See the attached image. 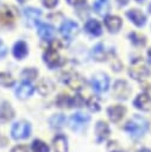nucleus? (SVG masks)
I'll return each instance as SVG.
<instances>
[{"label": "nucleus", "mask_w": 151, "mask_h": 152, "mask_svg": "<svg viewBox=\"0 0 151 152\" xmlns=\"http://www.w3.org/2000/svg\"><path fill=\"white\" fill-rule=\"evenodd\" d=\"M147 128H149L147 120L140 115H134L125 125V131L128 132L133 138L141 137L147 131Z\"/></svg>", "instance_id": "obj_1"}, {"label": "nucleus", "mask_w": 151, "mask_h": 152, "mask_svg": "<svg viewBox=\"0 0 151 152\" xmlns=\"http://www.w3.org/2000/svg\"><path fill=\"white\" fill-rule=\"evenodd\" d=\"M58 46H59V43L55 42L50 44V46L44 52V62L49 65V68H56L63 64V58L58 52Z\"/></svg>", "instance_id": "obj_2"}, {"label": "nucleus", "mask_w": 151, "mask_h": 152, "mask_svg": "<svg viewBox=\"0 0 151 152\" xmlns=\"http://www.w3.org/2000/svg\"><path fill=\"white\" fill-rule=\"evenodd\" d=\"M30 133H31V125L25 120L17 121L11 129V135L15 140L26 139L30 137Z\"/></svg>", "instance_id": "obj_3"}, {"label": "nucleus", "mask_w": 151, "mask_h": 152, "mask_svg": "<svg viewBox=\"0 0 151 152\" xmlns=\"http://www.w3.org/2000/svg\"><path fill=\"white\" fill-rule=\"evenodd\" d=\"M128 72L134 80H141L149 75V69L141 58H137L132 62Z\"/></svg>", "instance_id": "obj_4"}, {"label": "nucleus", "mask_w": 151, "mask_h": 152, "mask_svg": "<svg viewBox=\"0 0 151 152\" xmlns=\"http://www.w3.org/2000/svg\"><path fill=\"white\" fill-rule=\"evenodd\" d=\"M89 120H90L89 115H86V114L78 112V113H75V114H73L70 116V119H69V126H70V128L73 131L78 132V131H82L88 125Z\"/></svg>", "instance_id": "obj_5"}, {"label": "nucleus", "mask_w": 151, "mask_h": 152, "mask_svg": "<svg viewBox=\"0 0 151 152\" xmlns=\"http://www.w3.org/2000/svg\"><path fill=\"white\" fill-rule=\"evenodd\" d=\"M92 86H93V89L96 93H103L109 87V78L106 74L97 72L92 78Z\"/></svg>", "instance_id": "obj_6"}, {"label": "nucleus", "mask_w": 151, "mask_h": 152, "mask_svg": "<svg viewBox=\"0 0 151 152\" xmlns=\"http://www.w3.org/2000/svg\"><path fill=\"white\" fill-rule=\"evenodd\" d=\"M63 81L68 87H70L74 90H81L83 88V86H84L83 77L77 72H68V74H65V77H64Z\"/></svg>", "instance_id": "obj_7"}, {"label": "nucleus", "mask_w": 151, "mask_h": 152, "mask_svg": "<svg viewBox=\"0 0 151 152\" xmlns=\"http://www.w3.org/2000/svg\"><path fill=\"white\" fill-rule=\"evenodd\" d=\"M59 31H61V34H62L64 38H67V39H73V38L78 33V25H77L76 23L71 21V20H65V21L62 24Z\"/></svg>", "instance_id": "obj_8"}, {"label": "nucleus", "mask_w": 151, "mask_h": 152, "mask_svg": "<svg viewBox=\"0 0 151 152\" xmlns=\"http://www.w3.org/2000/svg\"><path fill=\"white\" fill-rule=\"evenodd\" d=\"M131 93V88L130 86L127 84V82L125 81H117L114 83V87H113V94L117 99H120V100H126L127 96L130 95Z\"/></svg>", "instance_id": "obj_9"}, {"label": "nucleus", "mask_w": 151, "mask_h": 152, "mask_svg": "<svg viewBox=\"0 0 151 152\" xmlns=\"http://www.w3.org/2000/svg\"><path fill=\"white\" fill-rule=\"evenodd\" d=\"M133 104H134L136 108H138V109H140V110L147 112V110L151 109V97H150L149 94L141 93V94H139V95L134 99Z\"/></svg>", "instance_id": "obj_10"}, {"label": "nucleus", "mask_w": 151, "mask_h": 152, "mask_svg": "<svg viewBox=\"0 0 151 152\" xmlns=\"http://www.w3.org/2000/svg\"><path fill=\"white\" fill-rule=\"evenodd\" d=\"M95 135H96V141L97 142H102L103 140H106L109 135V127L107 125V122L100 120L96 122L95 126Z\"/></svg>", "instance_id": "obj_11"}, {"label": "nucleus", "mask_w": 151, "mask_h": 152, "mask_svg": "<svg viewBox=\"0 0 151 152\" xmlns=\"http://www.w3.org/2000/svg\"><path fill=\"white\" fill-rule=\"evenodd\" d=\"M125 113H126V108H125L124 106H120V104L111 106V107H108V109H107L108 118H109L111 121H113V122H118L119 120H121L122 116L125 115Z\"/></svg>", "instance_id": "obj_12"}, {"label": "nucleus", "mask_w": 151, "mask_h": 152, "mask_svg": "<svg viewBox=\"0 0 151 152\" xmlns=\"http://www.w3.org/2000/svg\"><path fill=\"white\" fill-rule=\"evenodd\" d=\"M40 11L37 10V8H33V7H29V8H25L24 10V15H25V19H26V23L29 26H34L37 25L38 20H39V17H40Z\"/></svg>", "instance_id": "obj_13"}, {"label": "nucleus", "mask_w": 151, "mask_h": 152, "mask_svg": "<svg viewBox=\"0 0 151 152\" xmlns=\"http://www.w3.org/2000/svg\"><path fill=\"white\" fill-rule=\"evenodd\" d=\"M14 116V110L12 108V106L4 101L0 103V121L1 122H6V121H10L11 119H13Z\"/></svg>", "instance_id": "obj_14"}, {"label": "nucleus", "mask_w": 151, "mask_h": 152, "mask_svg": "<svg viewBox=\"0 0 151 152\" xmlns=\"http://www.w3.org/2000/svg\"><path fill=\"white\" fill-rule=\"evenodd\" d=\"M38 34L43 40H51L55 37V28L49 24H40L38 27Z\"/></svg>", "instance_id": "obj_15"}, {"label": "nucleus", "mask_w": 151, "mask_h": 152, "mask_svg": "<svg viewBox=\"0 0 151 152\" xmlns=\"http://www.w3.org/2000/svg\"><path fill=\"white\" fill-rule=\"evenodd\" d=\"M121 19L117 15H107L105 18V25L111 32H118L121 27Z\"/></svg>", "instance_id": "obj_16"}, {"label": "nucleus", "mask_w": 151, "mask_h": 152, "mask_svg": "<svg viewBox=\"0 0 151 152\" xmlns=\"http://www.w3.org/2000/svg\"><path fill=\"white\" fill-rule=\"evenodd\" d=\"M52 146L55 152H68V141H67V138L62 134H57L54 138Z\"/></svg>", "instance_id": "obj_17"}, {"label": "nucleus", "mask_w": 151, "mask_h": 152, "mask_svg": "<svg viewBox=\"0 0 151 152\" xmlns=\"http://www.w3.org/2000/svg\"><path fill=\"white\" fill-rule=\"evenodd\" d=\"M33 87L29 83V82H23L15 90V94L19 99L24 100V99H27L29 96H31L33 94Z\"/></svg>", "instance_id": "obj_18"}, {"label": "nucleus", "mask_w": 151, "mask_h": 152, "mask_svg": "<svg viewBox=\"0 0 151 152\" xmlns=\"http://www.w3.org/2000/svg\"><path fill=\"white\" fill-rule=\"evenodd\" d=\"M127 17L131 19L132 23H134L137 26H144L145 21H146V18L145 15L139 11V10H131L127 12Z\"/></svg>", "instance_id": "obj_19"}, {"label": "nucleus", "mask_w": 151, "mask_h": 152, "mask_svg": "<svg viewBox=\"0 0 151 152\" xmlns=\"http://www.w3.org/2000/svg\"><path fill=\"white\" fill-rule=\"evenodd\" d=\"M27 52H29V50H27V45H26L25 42L19 40V42H17L14 44V46H13V55H14L15 58L23 59V58H25Z\"/></svg>", "instance_id": "obj_20"}, {"label": "nucleus", "mask_w": 151, "mask_h": 152, "mask_svg": "<svg viewBox=\"0 0 151 152\" xmlns=\"http://www.w3.org/2000/svg\"><path fill=\"white\" fill-rule=\"evenodd\" d=\"M84 28H86V31H87L88 33H90V34H93V36H100L101 32H102L100 23H99L97 20H93V19H92V20H88V21L86 23Z\"/></svg>", "instance_id": "obj_21"}, {"label": "nucleus", "mask_w": 151, "mask_h": 152, "mask_svg": "<svg viewBox=\"0 0 151 152\" xmlns=\"http://www.w3.org/2000/svg\"><path fill=\"white\" fill-rule=\"evenodd\" d=\"M13 20H14V12L7 6L2 7L0 11V23L11 24V23H13Z\"/></svg>", "instance_id": "obj_22"}, {"label": "nucleus", "mask_w": 151, "mask_h": 152, "mask_svg": "<svg viewBox=\"0 0 151 152\" xmlns=\"http://www.w3.org/2000/svg\"><path fill=\"white\" fill-rule=\"evenodd\" d=\"M94 11L99 14V15H105L107 14L108 10H109V4L107 0H96L93 5Z\"/></svg>", "instance_id": "obj_23"}, {"label": "nucleus", "mask_w": 151, "mask_h": 152, "mask_svg": "<svg viewBox=\"0 0 151 152\" xmlns=\"http://www.w3.org/2000/svg\"><path fill=\"white\" fill-rule=\"evenodd\" d=\"M64 122H65V116L63 114H55L49 120V124L52 128H62Z\"/></svg>", "instance_id": "obj_24"}, {"label": "nucleus", "mask_w": 151, "mask_h": 152, "mask_svg": "<svg viewBox=\"0 0 151 152\" xmlns=\"http://www.w3.org/2000/svg\"><path fill=\"white\" fill-rule=\"evenodd\" d=\"M52 90H54V84H52L49 80H42V81L38 83V91H39L42 95L50 94Z\"/></svg>", "instance_id": "obj_25"}, {"label": "nucleus", "mask_w": 151, "mask_h": 152, "mask_svg": "<svg viewBox=\"0 0 151 152\" xmlns=\"http://www.w3.org/2000/svg\"><path fill=\"white\" fill-rule=\"evenodd\" d=\"M31 150H32V152H49L50 151L49 146L43 140H39V139L33 140V142L31 145Z\"/></svg>", "instance_id": "obj_26"}, {"label": "nucleus", "mask_w": 151, "mask_h": 152, "mask_svg": "<svg viewBox=\"0 0 151 152\" xmlns=\"http://www.w3.org/2000/svg\"><path fill=\"white\" fill-rule=\"evenodd\" d=\"M13 84H14V78L10 74L0 72V86L8 88V87H12Z\"/></svg>", "instance_id": "obj_27"}, {"label": "nucleus", "mask_w": 151, "mask_h": 152, "mask_svg": "<svg viewBox=\"0 0 151 152\" xmlns=\"http://www.w3.org/2000/svg\"><path fill=\"white\" fill-rule=\"evenodd\" d=\"M93 57L96 61H103V59H106V53H105V50H103V45L102 44H97L93 49Z\"/></svg>", "instance_id": "obj_28"}, {"label": "nucleus", "mask_w": 151, "mask_h": 152, "mask_svg": "<svg viewBox=\"0 0 151 152\" xmlns=\"http://www.w3.org/2000/svg\"><path fill=\"white\" fill-rule=\"evenodd\" d=\"M37 75H38V71L36 69H33V68H27V69L23 70V72H21V77L24 80H26V81L34 80L37 77Z\"/></svg>", "instance_id": "obj_29"}, {"label": "nucleus", "mask_w": 151, "mask_h": 152, "mask_svg": "<svg viewBox=\"0 0 151 152\" xmlns=\"http://www.w3.org/2000/svg\"><path fill=\"white\" fill-rule=\"evenodd\" d=\"M87 107L92 110V112H97L100 109V103H99V100L95 97V96H90L87 101Z\"/></svg>", "instance_id": "obj_30"}, {"label": "nucleus", "mask_w": 151, "mask_h": 152, "mask_svg": "<svg viewBox=\"0 0 151 152\" xmlns=\"http://www.w3.org/2000/svg\"><path fill=\"white\" fill-rule=\"evenodd\" d=\"M56 102L58 107H71V97L67 95H59Z\"/></svg>", "instance_id": "obj_31"}, {"label": "nucleus", "mask_w": 151, "mask_h": 152, "mask_svg": "<svg viewBox=\"0 0 151 152\" xmlns=\"http://www.w3.org/2000/svg\"><path fill=\"white\" fill-rule=\"evenodd\" d=\"M107 152H124L122 148L120 147V145L118 144V141L115 140H111L107 144Z\"/></svg>", "instance_id": "obj_32"}, {"label": "nucleus", "mask_w": 151, "mask_h": 152, "mask_svg": "<svg viewBox=\"0 0 151 152\" xmlns=\"http://www.w3.org/2000/svg\"><path fill=\"white\" fill-rule=\"evenodd\" d=\"M130 38L132 40V43H134L136 45H144L145 44V37L144 36H140L138 33H131L130 34Z\"/></svg>", "instance_id": "obj_33"}, {"label": "nucleus", "mask_w": 151, "mask_h": 152, "mask_svg": "<svg viewBox=\"0 0 151 152\" xmlns=\"http://www.w3.org/2000/svg\"><path fill=\"white\" fill-rule=\"evenodd\" d=\"M84 103L82 97L80 95H76L75 97H71V107H81Z\"/></svg>", "instance_id": "obj_34"}, {"label": "nucleus", "mask_w": 151, "mask_h": 152, "mask_svg": "<svg viewBox=\"0 0 151 152\" xmlns=\"http://www.w3.org/2000/svg\"><path fill=\"white\" fill-rule=\"evenodd\" d=\"M57 2H58V0H43L44 6L48 7V8H52V7H55V6L57 5Z\"/></svg>", "instance_id": "obj_35"}, {"label": "nucleus", "mask_w": 151, "mask_h": 152, "mask_svg": "<svg viewBox=\"0 0 151 152\" xmlns=\"http://www.w3.org/2000/svg\"><path fill=\"white\" fill-rule=\"evenodd\" d=\"M11 152H29V148L25 145H18V146L13 147Z\"/></svg>", "instance_id": "obj_36"}, {"label": "nucleus", "mask_w": 151, "mask_h": 152, "mask_svg": "<svg viewBox=\"0 0 151 152\" xmlns=\"http://www.w3.org/2000/svg\"><path fill=\"white\" fill-rule=\"evenodd\" d=\"M6 52H7V49H6V46L4 45V43L1 42V39H0V58L4 57V56L6 55Z\"/></svg>", "instance_id": "obj_37"}, {"label": "nucleus", "mask_w": 151, "mask_h": 152, "mask_svg": "<svg viewBox=\"0 0 151 152\" xmlns=\"http://www.w3.org/2000/svg\"><path fill=\"white\" fill-rule=\"evenodd\" d=\"M68 2H69L70 5H73V6H80V5L84 4L86 0H68Z\"/></svg>", "instance_id": "obj_38"}, {"label": "nucleus", "mask_w": 151, "mask_h": 152, "mask_svg": "<svg viewBox=\"0 0 151 152\" xmlns=\"http://www.w3.org/2000/svg\"><path fill=\"white\" fill-rule=\"evenodd\" d=\"M117 1H118V4H119V5H122V6H124V5H126L130 0H117Z\"/></svg>", "instance_id": "obj_39"}, {"label": "nucleus", "mask_w": 151, "mask_h": 152, "mask_svg": "<svg viewBox=\"0 0 151 152\" xmlns=\"http://www.w3.org/2000/svg\"><path fill=\"white\" fill-rule=\"evenodd\" d=\"M139 152H151V151H150L149 148H141V150H140Z\"/></svg>", "instance_id": "obj_40"}, {"label": "nucleus", "mask_w": 151, "mask_h": 152, "mask_svg": "<svg viewBox=\"0 0 151 152\" xmlns=\"http://www.w3.org/2000/svg\"><path fill=\"white\" fill-rule=\"evenodd\" d=\"M147 55H149V59H150V62H151V49L147 51Z\"/></svg>", "instance_id": "obj_41"}, {"label": "nucleus", "mask_w": 151, "mask_h": 152, "mask_svg": "<svg viewBox=\"0 0 151 152\" xmlns=\"http://www.w3.org/2000/svg\"><path fill=\"white\" fill-rule=\"evenodd\" d=\"M18 1H19V2H21V4H24V2L26 1V0H18Z\"/></svg>", "instance_id": "obj_42"}, {"label": "nucleus", "mask_w": 151, "mask_h": 152, "mask_svg": "<svg viewBox=\"0 0 151 152\" xmlns=\"http://www.w3.org/2000/svg\"><path fill=\"white\" fill-rule=\"evenodd\" d=\"M149 11H150V13H151V5L149 6Z\"/></svg>", "instance_id": "obj_43"}, {"label": "nucleus", "mask_w": 151, "mask_h": 152, "mask_svg": "<svg viewBox=\"0 0 151 152\" xmlns=\"http://www.w3.org/2000/svg\"><path fill=\"white\" fill-rule=\"evenodd\" d=\"M138 1H140V0H138Z\"/></svg>", "instance_id": "obj_44"}]
</instances>
